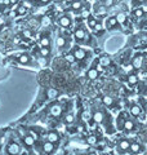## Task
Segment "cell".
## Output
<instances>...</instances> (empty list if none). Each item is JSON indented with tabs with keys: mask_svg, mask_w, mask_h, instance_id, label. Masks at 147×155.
Here are the masks:
<instances>
[{
	"mask_svg": "<svg viewBox=\"0 0 147 155\" xmlns=\"http://www.w3.org/2000/svg\"><path fill=\"white\" fill-rule=\"evenodd\" d=\"M49 2H51V0H40V3H43V4H47Z\"/></svg>",
	"mask_w": 147,
	"mask_h": 155,
	"instance_id": "60d3db41",
	"label": "cell"
},
{
	"mask_svg": "<svg viewBox=\"0 0 147 155\" xmlns=\"http://www.w3.org/2000/svg\"><path fill=\"white\" fill-rule=\"evenodd\" d=\"M115 18H116V21H117V23H120V25H122V23H125V21H126V16H125V13H117L116 16H115Z\"/></svg>",
	"mask_w": 147,
	"mask_h": 155,
	"instance_id": "ffe728a7",
	"label": "cell"
},
{
	"mask_svg": "<svg viewBox=\"0 0 147 155\" xmlns=\"http://www.w3.org/2000/svg\"><path fill=\"white\" fill-rule=\"evenodd\" d=\"M58 96V91L54 89V88H48L47 91V97L49 100H53V98H56V97Z\"/></svg>",
	"mask_w": 147,
	"mask_h": 155,
	"instance_id": "ac0fdd59",
	"label": "cell"
},
{
	"mask_svg": "<svg viewBox=\"0 0 147 155\" xmlns=\"http://www.w3.org/2000/svg\"><path fill=\"white\" fill-rule=\"evenodd\" d=\"M122 129L124 130H128V132H132V130L136 129V124L132 119H125L124 122V127H122Z\"/></svg>",
	"mask_w": 147,
	"mask_h": 155,
	"instance_id": "7c38bea8",
	"label": "cell"
},
{
	"mask_svg": "<svg viewBox=\"0 0 147 155\" xmlns=\"http://www.w3.org/2000/svg\"><path fill=\"white\" fill-rule=\"evenodd\" d=\"M49 113H51V115L52 116H54V118H58L61 114H62V106L61 105H53L52 107H51V110H49Z\"/></svg>",
	"mask_w": 147,
	"mask_h": 155,
	"instance_id": "52a82bcc",
	"label": "cell"
},
{
	"mask_svg": "<svg viewBox=\"0 0 147 155\" xmlns=\"http://www.w3.org/2000/svg\"><path fill=\"white\" fill-rule=\"evenodd\" d=\"M23 7L26 8V9H27V8H31V3H30V2H24V3H23Z\"/></svg>",
	"mask_w": 147,
	"mask_h": 155,
	"instance_id": "8d00e7d4",
	"label": "cell"
},
{
	"mask_svg": "<svg viewBox=\"0 0 147 155\" xmlns=\"http://www.w3.org/2000/svg\"><path fill=\"white\" fill-rule=\"evenodd\" d=\"M14 3H17V0H11V4H14Z\"/></svg>",
	"mask_w": 147,
	"mask_h": 155,
	"instance_id": "7bdbcfd3",
	"label": "cell"
},
{
	"mask_svg": "<svg viewBox=\"0 0 147 155\" xmlns=\"http://www.w3.org/2000/svg\"><path fill=\"white\" fill-rule=\"evenodd\" d=\"M4 5H11V0H3Z\"/></svg>",
	"mask_w": 147,
	"mask_h": 155,
	"instance_id": "f35d334b",
	"label": "cell"
},
{
	"mask_svg": "<svg viewBox=\"0 0 147 155\" xmlns=\"http://www.w3.org/2000/svg\"><path fill=\"white\" fill-rule=\"evenodd\" d=\"M40 54H41L43 57H47V56L49 54V48H44V47H41V48H40Z\"/></svg>",
	"mask_w": 147,
	"mask_h": 155,
	"instance_id": "d6a6232c",
	"label": "cell"
},
{
	"mask_svg": "<svg viewBox=\"0 0 147 155\" xmlns=\"http://www.w3.org/2000/svg\"><path fill=\"white\" fill-rule=\"evenodd\" d=\"M142 150H143V146H142L139 142H132L130 143V147H129L130 154H139Z\"/></svg>",
	"mask_w": 147,
	"mask_h": 155,
	"instance_id": "8992f818",
	"label": "cell"
},
{
	"mask_svg": "<svg viewBox=\"0 0 147 155\" xmlns=\"http://www.w3.org/2000/svg\"><path fill=\"white\" fill-rule=\"evenodd\" d=\"M143 11H142V9L141 8H138V9H136V11H134V16L137 17V18H141V17H143Z\"/></svg>",
	"mask_w": 147,
	"mask_h": 155,
	"instance_id": "1f68e13d",
	"label": "cell"
},
{
	"mask_svg": "<svg viewBox=\"0 0 147 155\" xmlns=\"http://www.w3.org/2000/svg\"><path fill=\"white\" fill-rule=\"evenodd\" d=\"M63 122L70 125V124H72L74 122H75V116H74V114H71V113L70 114H66L65 115V119H63Z\"/></svg>",
	"mask_w": 147,
	"mask_h": 155,
	"instance_id": "7402d4cb",
	"label": "cell"
},
{
	"mask_svg": "<svg viewBox=\"0 0 147 155\" xmlns=\"http://www.w3.org/2000/svg\"><path fill=\"white\" fill-rule=\"evenodd\" d=\"M117 25H119V23H117L115 17H109L106 19V27L107 28H115Z\"/></svg>",
	"mask_w": 147,
	"mask_h": 155,
	"instance_id": "9a60e30c",
	"label": "cell"
},
{
	"mask_svg": "<svg viewBox=\"0 0 147 155\" xmlns=\"http://www.w3.org/2000/svg\"><path fill=\"white\" fill-rule=\"evenodd\" d=\"M51 18H49L48 16H44L43 18H41V25L43 26H49V25H51Z\"/></svg>",
	"mask_w": 147,
	"mask_h": 155,
	"instance_id": "f546056e",
	"label": "cell"
},
{
	"mask_svg": "<svg viewBox=\"0 0 147 155\" xmlns=\"http://www.w3.org/2000/svg\"><path fill=\"white\" fill-rule=\"evenodd\" d=\"M129 113L133 115V116H141V114H142V109H141V106L139 105H130V107H129Z\"/></svg>",
	"mask_w": 147,
	"mask_h": 155,
	"instance_id": "30bf717a",
	"label": "cell"
},
{
	"mask_svg": "<svg viewBox=\"0 0 147 155\" xmlns=\"http://www.w3.org/2000/svg\"><path fill=\"white\" fill-rule=\"evenodd\" d=\"M98 75H100V71H98L96 67H92V69H89L87 71V78L90 80H96L98 78Z\"/></svg>",
	"mask_w": 147,
	"mask_h": 155,
	"instance_id": "8fae6325",
	"label": "cell"
},
{
	"mask_svg": "<svg viewBox=\"0 0 147 155\" xmlns=\"http://www.w3.org/2000/svg\"><path fill=\"white\" fill-rule=\"evenodd\" d=\"M101 28H102V26H101V23H97V26H96V28H94V30H97V31H100V30H101Z\"/></svg>",
	"mask_w": 147,
	"mask_h": 155,
	"instance_id": "ab89813d",
	"label": "cell"
},
{
	"mask_svg": "<svg viewBox=\"0 0 147 155\" xmlns=\"http://www.w3.org/2000/svg\"><path fill=\"white\" fill-rule=\"evenodd\" d=\"M142 61H143L142 56H137V57H134V58H133V62H132V66H133V69H141Z\"/></svg>",
	"mask_w": 147,
	"mask_h": 155,
	"instance_id": "2e32d148",
	"label": "cell"
},
{
	"mask_svg": "<svg viewBox=\"0 0 147 155\" xmlns=\"http://www.w3.org/2000/svg\"><path fill=\"white\" fill-rule=\"evenodd\" d=\"M146 111H147V106H146Z\"/></svg>",
	"mask_w": 147,
	"mask_h": 155,
	"instance_id": "f6af8a7d",
	"label": "cell"
},
{
	"mask_svg": "<svg viewBox=\"0 0 147 155\" xmlns=\"http://www.w3.org/2000/svg\"><path fill=\"white\" fill-rule=\"evenodd\" d=\"M74 36H75V39L77 41H83L85 39V31L83 27H76L75 31H74Z\"/></svg>",
	"mask_w": 147,
	"mask_h": 155,
	"instance_id": "5b68a950",
	"label": "cell"
},
{
	"mask_svg": "<svg viewBox=\"0 0 147 155\" xmlns=\"http://www.w3.org/2000/svg\"><path fill=\"white\" fill-rule=\"evenodd\" d=\"M92 119L94 120L96 123H102L103 122V114H102L101 111H94L92 115Z\"/></svg>",
	"mask_w": 147,
	"mask_h": 155,
	"instance_id": "e0dca14e",
	"label": "cell"
},
{
	"mask_svg": "<svg viewBox=\"0 0 147 155\" xmlns=\"http://www.w3.org/2000/svg\"><path fill=\"white\" fill-rule=\"evenodd\" d=\"M56 45H57V48H60V49H63V48H66V45H67L66 39L63 38L62 35H58V36L56 38Z\"/></svg>",
	"mask_w": 147,
	"mask_h": 155,
	"instance_id": "4fadbf2b",
	"label": "cell"
},
{
	"mask_svg": "<svg viewBox=\"0 0 147 155\" xmlns=\"http://www.w3.org/2000/svg\"><path fill=\"white\" fill-rule=\"evenodd\" d=\"M7 153L9 155H21L22 149H21V146H19L17 142H11L7 146Z\"/></svg>",
	"mask_w": 147,
	"mask_h": 155,
	"instance_id": "6da1fadb",
	"label": "cell"
},
{
	"mask_svg": "<svg viewBox=\"0 0 147 155\" xmlns=\"http://www.w3.org/2000/svg\"><path fill=\"white\" fill-rule=\"evenodd\" d=\"M87 142L89 143V145H96V143L98 142V138H97V136H94V134H90L89 137L87 138Z\"/></svg>",
	"mask_w": 147,
	"mask_h": 155,
	"instance_id": "4316f807",
	"label": "cell"
},
{
	"mask_svg": "<svg viewBox=\"0 0 147 155\" xmlns=\"http://www.w3.org/2000/svg\"><path fill=\"white\" fill-rule=\"evenodd\" d=\"M22 36L26 38V39H30V38H32V31L31 30H23L22 31Z\"/></svg>",
	"mask_w": 147,
	"mask_h": 155,
	"instance_id": "4dcf8cb0",
	"label": "cell"
},
{
	"mask_svg": "<svg viewBox=\"0 0 147 155\" xmlns=\"http://www.w3.org/2000/svg\"><path fill=\"white\" fill-rule=\"evenodd\" d=\"M97 19H94V18H88V26H89L90 28H96V26H97Z\"/></svg>",
	"mask_w": 147,
	"mask_h": 155,
	"instance_id": "f1b7e54d",
	"label": "cell"
},
{
	"mask_svg": "<svg viewBox=\"0 0 147 155\" xmlns=\"http://www.w3.org/2000/svg\"><path fill=\"white\" fill-rule=\"evenodd\" d=\"M100 64L102 66H110L111 65V60H110V57H101V60H100Z\"/></svg>",
	"mask_w": 147,
	"mask_h": 155,
	"instance_id": "d4e9b609",
	"label": "cell"
},
{
	"mask_svg": "<svg viewBox=\"0 0 147 155\" xmlns=\"http://www.w3.org/2000/svg\"><path fill=\"white\" fill-rule=\"evenodd\" d=\"M71 7L74 11H79V9H81V2L80 0H74L71 3Z\"/></svg>",
	"mask_w": 147,
	"mask_h": 155,
	"instance_id": "484cf974",
	"label": "cell"
},
{
	"mask_svg": "<svg viewBox=\"0 0 147 155\" xmlns=\"http://www.w3.org/2000/svg\"><path fill=\"white\" fill-rule=\"evenodd\" d=\"M43 150H44V153L45 154H53L54 153V150H56V146H54V143L45 141L43 143Z\"/></svg>",
	"mask_w": 147,
	"mask_h": 155,
	"instance_id": "ba28073f",
	"label": "cell"
},
{
	"mask_svg": "<svg viewBox=\"0 0 147 155\" xmlns=\"http://www.w3.org/2000/svg\"><path fill=\"white\" fill-rule=\"evenodd\" d=\"M102 101H103V104L106 106H112V105H114V98L110 97V96H103V97H102Z\"/></svg>",
	"mask_w": 147,
	"mask_h": 155,
	"instance_id": "603a6c76",
	"label": "cell"
},
{
	"mask_svg": "<svg viewBox=\"0 0 147 155\" xmlns=\"http://www.w3.org/2000/svg\"><path fill=\"white\" fill-rule=\"evenodd\" d=\"M27 2H30V3H34V2H36V0H27Z\"/></svg>",
	"mask_w": 147,
	"mask_h": 155,
	"instance_id": "ee69618b",
	"label": "cell"
},
{
	"mask_svg": "<svg viewBox=\"0 0 147 155\" xmlns=\"http://www.w3.org/2000/svg\"><path fill=\"white\" fill-rule=\"evenodd\" d=\"M81 118L84 119V120H88L89 118H92V114H90V111H88V110H85L84 113H83V115H81Z\"/></svg>",
	"mask_w": 147,
	"mask_h": 155,
	"instance_id": "836d02e7",
	"label": "cell"
},
{
	"mask_svg": "<svg viewBox=\"0 0 147 155\" xmlns=\"http://www.w3.org/2000/svg\"><path fill=\"white\" fill-rule=\"evenodd\" d=\"M141 9L143 11V13H147V4H145V5H142Z\"/></svg>",
	"mask_w": 147,
	"mask_h": 155,
	"instance_id": "74e56055",
	"label": "cell"
},
{
	"mask_svg": "<svg viewBox=\"0 0 147 155\" xmlns=\"http://www.w3.org/2000/svg\"><path fill=\"white\" fill-rule=\"evenodd\" d=\"M114 4V0H105V5L106 7H111Z\"/></svg>",
	"mask_w": 147,
	"mask_h": 155,
	"instance_id": "d590c367",
	"label": "cell"
},
{
	"mask_svg": "<svg viewBox=\"0 0 147 155\" xmlns=\"http://www.w3.org/2000/svg\"><path fill=\"white\" fill-rule=\"evenodd\" d=\"M129 147H130V142H129V140H126V138L120 140L119 143H117V150H119V151H122V153L129 151Z\"/></svg>",
	"mask_w": 147,
	"mask_h": 155,
	"instance_id": "277c9868",
	"label": "cell"
},
{
	"mask_svg": "<svg viewBox=\"0 0 147 155\" xmlns=\"http://www.w3.org/2000/svg\"><path fill=\"white\" fill-rule=\"evenodd\" d=\"M17 13H18V14H23V13H26V8H24L23 5H21V7H19V8H18V11H17Z\"/></svg>",
	"mask_w": 147,
	"mask_h": 155,
	"instance_id": "e575fe53",
	"label": "cell"
},
{
	"mask_svg": "<svg viewBox=\"0 0 147 155\" xmlns=\"http://www.w3.org/2000/svg\"><path fill=\"white\" fill-rule=\"evenodd\" d=\"M60 134H58L56 130H51V132H48L47 133V137L45 140L48 142H52V143H57V142H60Z\"/></svg>",
	"mask_w": 147,
	"mask_h": 155,
	"instance_id": "3957f363",
	"label": "cell"
},
{
	"mask_svg": "<svg viewBox=\"0 0 147 155\" xmlns=\"http://www.w3.org/2000/svg\"><path fill=\"white\" fill-rule=\"evenodd\" d=\"M60 25L63 28H68L71 26V18L68 16H66V14H63V16H61V18H60Z\"/></svg>",
	"mask_w": 147,
	"mask_h": 155,
	"instance_id": "9c48e42d",
	"label": "cell"
},
{
	"mask_svg": "<svg viewBox=\"0 0 147 155\" xmlns=\"http://www.w3.org/2000/svg\"><path fill=\"white\" fill-rule=\"evenodd\" d=\"M128 83H129L130 85L137 84V83H138V76H137L136 74H130V75L128 76Z\"/></svg>",
	"mask_w": 147,
	"mask_h": 155,
	"instance_id": "cb8c5ba5",
	"label": "cell"
},
{
	"mask_svg": "<svg viewBox=\"0 0 147 155\" xmlns=\"http://www.w3.org/2000/svg\"><path fill=\"white\" fill-rule=\"evenodd\" d=\"M77 129H79V130H80V132H83V130H84V127H83V125H80V127H79V128H77Z\"/></svg>",
	"mask_w": 147,
	"mask_h": 155,
	"instance_id": "b9f144b4",
	"label": "cell"
},
{
	"mask_svg": "<svg viewBox=\"0 0 147 155\" xmlns=\"http://www.w3.org/2000/svg\"><path fill=\"white\" fill-rule=\"evenodd\" d=\"M72 53H74V56H75L76 61H77V60L83 61V60H84V58L87 57V51L83 49L81 47H75V48H74V51H72Z\"/></svg>",
	"mask_w": 147,
	"mask_h": 155,
	"instance_id": "7a4b0ae2",
	"label": "cell"
},
{
	"mask_svg": "<svg viewBox=\"0 0 147 155\" xmlns=\"http://www.w3.org/2000/svg\"><path fill=\"white\" fill-rule=\"evenodd\" d=\"M66 61L68 62V64H74V62L76 61L75 56H74V53H67L66 54Z\"/></svg>",
	"mask_w": 147,
	"mask_h": 155,
	"instance_id": "83f0119b",
	"label": "cell"
},
{
	"mask_svg": "<svg viewBox=\"0 0 147 155\" xmlns=\"http://www.w3.org/2000/svg\"><path fill=\"white\" fill-rule=\"evenodd\" d=\"M30 60H31V58H30V56H28V54H21L18 57V62H19V64H22V65H27L28 62H30Z\"/></svg>",
	"mask_w": 147,
	"mask_h": 155,
	"instance_id": "d6986e66",
	"label": "cell"
},
{
	"mask_svg": "<svg viewBox=\"0 0 147 155\" xmlns=\"http://www.w3.org/2000/svg\"><path fill=\"white\" fill-rule=\"evenodd\" d=\"M23 142H24V145H26L27 147H32L34 143H35V138H34L31 134H26L23 137Z\"/></svg>",
	"mask_w": 147,
	"mask_h": 155,
	"instance_id": "5bb4252c",
	"label": "cell"
},
{
	"mask_svg": "<svg viewBox=\"0 0 147 155\" xmlns=\"http://www.w3.org/2000/svg\"><path fill=\"white\" fill-rule=\"evenodd\" d=\"M40 44H41V47H44V48H49V45H51V39H49V36H41V39H40Z\"/></svg>",
	"mask_w": 147,
	"mask_h": 155,
	"instance_id": "44dd1931",
	"label": "cell"
}]
</instances>
